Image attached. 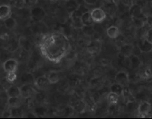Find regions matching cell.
<instances>
[{
	"mask_svg": "<svg viewBox=\"0 0 152 119\" xmlns=\"http://www.w3.org/2000/svg\"><path fill=\"white\" fill-rule=\"evenodd\" d=\"M90 12L94 23H96L99 24L104 22L107 17V13L102 7H96Z\"/></svg>",
	"mask_w": 152,
	"mask_h": 119,
	"instance_id": "cell-1",
	"label": "cell"
},
{
	"mask_svg": "<svg viewBox=\"0 0 152 119\" xmlns=\"http://www.w3.org/2000/svg\"><path fill=\"white\" fill-rule=\"evenodd\" d=\"M102 8L107 16H112L118 12V3L116 0H107L103 4Z\"/></svg>",
	"mask_w": 152,
	"mask_h": 119,
	"instance_id": "cell-2",
	"label": "cell"
},
{
	"mask_svg": "<svg viewBox=\"0 0 152 119\" xmlns=\"http://www.w3.org/2000/svg\"><path fill=\"white\" fill-rule=\"evenodd\" d=\"M152 106L150 102L146 101L141 102L137 107V112L141 118H146L151 111Z\"/></svg>",
	"mask_w": 152,
	"mask_h": 119,
	"instance_id": "cell-3",
	"label": "cell"
},
{
	"mask_svg": "<svg viewBox=\"0 0 152 119\" xmlns=\"http://www.w3.org/2000/svg\"><path fill=\"white\" fill-rule=\"evenodd\" d=\"M30 15L34 21H42L45 17L46 13L45 9L40 6L34 7L31 9Z\"/></svg>",
	"mask_w": 152,
	"mask_h": 119,
	"instance_id": "cell-4",
	"label": "cell"
},
{
	"mask_svg": "<svg viewBox=\"0 0 152 119\" xmlns=\"http://www.w3.org/2000/svg\"><path fill=\"white\" fill-rule=\"evenodd\" d=\"M129 74L125 71L122 70L117 72L115 75L114 79L116 83L121 85L123 86H126L129 83Z\"/></svg>",
	"mask_w": 152,
	"mask_h": 119,
	"instance_id": "cell-5",
	"label": "cell"
},
{
	"mask_svg": "<svg viewBox=\"0 0 152 119\" xmlns=\"http://www.w3.org/2000/svg\"><path fill=\"white\" fill-rule=\"evenodd\" d=\"M139 50L142 53H148L152 51V43L145 37L141 39L137 44Z\"/></svg>",
	"mask_w": 152,
	"mask_h": 119,
	"instance_id": "cell-6",
	"label": "cell"
},
{
	"mask_svg": "<svg viewBox=\"0 0 152 119\" xmlns=\"http://www.w3.org/2000/svg\"><path fill=\"white\" fill-rule=\"evenodd\" d=\"M146 18L147 15L143 13L139 16L131 18V21L135 28H141L146 24Z\"/></svg>",
	"mask_w": 152,
	"mask_h": 119,
	"instance_id": "cell-7",
	"label": "cell"
},
{
	"mask_svg": "<svg viewBox=\"0 0 152 119\" xmlns=\"http://www.w3.org/2000/svg\"><path fill=\"white\" fill-rule=\"evenodd\" d=\"M18 66L17 61L14 59H8L3 64L4 69L7 73L15 72L16 71Z\"/></svg>",
	"mask_w": 152,
	"mask_h": 119,
	"instance_id": "cell-8",
	"label": "cell"
},
{
	"mask_svg": "<svg viewBox=\"0 0 152 119\" xmlns=\"http://www.w3.org/2000/svg\"><path fill=\"white\" fill-rule=\"evenodd\" d=\"M128 13L130 18L139 16L143 14L141 6L137 3L133 4L128 9Z\"/></svg>",
	"mask_w": 152,
	"mask_h": 119,
	"instance_id": "cell-9",
	"label": "cell"
},
{
	"mask_svg": "<svg viewBox=\"0 0 152 119\" xmlns=\"http://www.w3.org/2000/svg\"><path fill=\"white\" fill-rule=\"evenodd\" d=\"M106 33L110 39H117L120 35L121 30L119 27L116 25H111L107 28Z\"/></svg>",
	"mask_w": 152,
	"mask_h": 119,
	"instance_id": "cell-10",
	"label": "cell"
},
{
	"mask_svg": "<svg viewBox=\"0 0 152 119\" xmlns=\"http://www.w3.org/2000/svg\"><path fill=\"white\" fill-rule=\"evenodd\" d=\"M12 8L8 4H2L0 6V18L4 21L7 18L11 17Z\"/></svg>",
	"mask_w": 152,
	"mask_h": 119,
	"instance_id": "cell-11",
	"label": "cell"
},
{
	"mask_svg": "<svg viewBox=\"0 0 152 119\" xmlns=\"http://www.w3.org/2000/svg\"><path fill=\"white\" fill-rule=\"evenodd\" d=\"M81 22L83 26H91L93 24L94 21L92 18L90 11L84 12L81 17Z\"/></svg>",
	"mask_w": 152,
	"mask_h": 119,
	"instance_id": "cell-12",
	"label": "cell"
},
{
	"mask_svg": "<svg viewBox=\"0 0 152 119\" xmlns=\"http://www.w3.org/2000/svg\"><path fill=\"white\" fill-rule=\"evenodd\" d=\"M120 53L125 57H129L132 55L133 47L130 44H124L121 45L120 49Z\"/></svg>",
	"mask_w": 152,
	"mask_h": 119,
	"instance_id": "cell-13",
	"label": "cell"
},
{
	"mask_svg": "<svg viewBox=\"0 0 152 119\" xmlns=\"http://www.w3.org/2000/svg\"><path fill=\"white\" fill-rule=\"evenodd\" d=\"M7 92L8 97H19L21 95L20 88L16 86H10Z\"/></svg>",
	"mask_w": 152,
	"mask_h": 119,
	"instance_id": "cell-14",
	"label": "cell"
},
{
	"mask_svg": "<svg viewBox=\"0 0 152 119\" xmlns=\"http://www.w3.org/2000/svg\"><path fill=\"white\" fill-rule=\"evenodd\" d=\"M119 96L116 93L110 91L107 95V101L110 105H116L119 101Z\"/></svg>",
	"mask_w": 152,
	"mask_h": 119,
	"instance_id": "cell-15",
	"label": "cell"
},
{
	"mask_svg": "<svg viewBox=\"0 0 152 119\" xmlns=\"http://www.w3.org/2000/svg\"><path fill=\"white\" fill-rule=\"evenodd\" d=\"M110 91L112 92L116 93L119 96H121L123 95L124 93V86L116 82L110 86Z\"/></svg>",
	"mask_w": 152,
	"mask_h": 119,
	"instance_id": "cell-16",
	"label": "cell"
},
{
	"mask_svg": "<svg viewBox=\"0 0 152 119\" xmlns=\"http://www.w3.org/2000/svg\"><path fill=\"white\" fill-rule=\"evenodd\" d=\"M66 3V7L70 15L77 10L80 6L75 0H70Z\"/></svg>",
	"mask_w": 152,
	"mask_h": 119,
	"instance_id": "cell-17",
	"label": "cell"
},
{
	"mask_svg": "<svg viewBox=\"0 0 152 119\" xmlns=\"http://www.w3.org/2000/svg\"><path fill=\"white\" fill-rule=\"evenodd\" d=\"M101 43L99 41H91L88 46V50L91 52L95 53L98 52L101 48Z\"/></svg>",
	"mask_w": 152,
	"mask_h": 119,
	"instance_id": "cell-18",
	"label": "cell"
},
{
	"mask_svg": "<svg viewBox=\"0 0 152 119\" xmlns=\"http://www.w3.org/2000/svg\"><path fill=\"white\" fill-rule=\"evenodd\" d=\"M21 95L24 97L30 96L32 92V88L29 84H25L20 88Z\"/></svg>",
	"mask_w": 152,
	"mask_h": 119,
	"instance_id": "cell-19",
	"label": "cell"
},
{
	"mask_svg": "<svg viewBox=\"0 0 152 119\" xmlns=\"http://www.w3.org/2000/svg\"><path fill=\"white\" fill-rule=\"evenodd\" d=\"M4 22L5 27L8 29H12L15 28L17 24L16 20L12 16L4 20Z\"/></svg>",
	"mask_w": 152,
	"mask_h": 119,
	"instance_id": "cell-20",
	"label": "cell"
},
{
	"mask_svg": "<svg viewBox=\"0 0 152 119\" xmlns=\"http://www.w3.org/2000/svg\"><path fill=\"white\" fill-rule=\"evenodd\" d=\"M129 57H130V62L131 67L134 69L139 68L141 64L139 58L135 55H132Z\"/></svg>",
	"mask_w": 152,
	"mask_h": 119,
	"instance_id": "cell-21",
	"label": "cell"
},
{
	"mask_svg": "<svg viewBox=\"0 0 152 119\" xmlns=\"http://www.w3.org/2000/svg\"><path fill=\"white\" fill-rule=\"evenodd\" d=\"M47 78L49 81L50 84H54L58 81L59 75L56 72H52L48 75Z\"/></svg>",
	"mask_w": 152,
	"mask_h": 119,
	"instance_id": "cell-22",
	"label": "cell"
},
{
	"mask_svg": "<svg viewBox=\"0 0 152 119\" xmlns=\"http://www.w3.org/2000/svg\"><path fill=\"white\" fill-rule=\"evenodd\" d=\"M8 103L9 105L12 107H18L20 104L19 97H9Z\"/></svg>",
	"mask_w": 152,
	"mask_h": 119,
	"instance_id": "cell-23",
	"label": "cell"
},
{
	"mask_svg": "<svg viewBox=\"0 0 152 119\" xmlns=\"http://www.w3.org/2000/svg\"><path fill=\"white\" fill-rule=\"evenodd\" d=\"M33 77L31 74H24L21 76V80L25 84H31L33 81Z\"/></svg>",
	"mask_w": 152,
	"mask_h": 119,
	"instance_id": "cell-24",
	"label": "cell"
},
{
	"mask_svg": "<svg viewBox=\"0 0 152 119\" xmlns=\"http://www.w3.org/2000/svg\"><path fill=\"white\" fill-rule=\"evenodd\" d=\"M48 83H50L48 78L45 77H41V78L38 79L37 81V85L39 87H41V88L46 86Z\"/></svg>",
	"mask_w": 152,
	"mask_h": 119,
	"instance_id": "cell-25",
	"label": "cell"
},
{
	"mask_svg": "<svg viewBox=\"0 0 152 119\" xmlns=\"http://www.w3.org/2000/svg\"><path fill=\"white\" fill-rule=\"evenodd\" d=\"M142 78L144 79H151L152 77L151 71L149 68L145 69L141 74Z\"/></svg>",
	"mask_w": 152,
	"mask_h": 119,
	"instance_id": "cell-26",
	"label": "cell"
},
{
	"mask_svg": "<svg viewBox=\"0 0 152 119\" xmlns=\"http://www.w3.org/2000/svg\"><path fill=\"white\" fill-rule=\"evenodd\" d=\"M11 115L13 117L18 118L22 115V111L18 107H15L12 109L11 112Z\"/></svg>",
	"mask_w": 152,
	"mask_h": 119,
	"instance_id": "cell-27",
	"label": "cell"
},
{
	"mask_svg": "<svg viewBox=\"0 0 152 119\" xmlns=\"http://www.w3.org/2000/svg\"><path fill=\"white\" fill-rule=\"evenodd\" d=\"M14 6L19 9L23 8L25 6L24 0H15L14 1Z\"/></svg>",
	"mask_w": 152,
	"mask_h": 119,
	"instance_id": "cell-28",
	"label": "cell"
},
{
	"mask_svg": "<svg viewBox=\"0 0 152 119\" xmlns=\"http://www.w3.org/2000/svg\"><path fill=\"white\" fill-rule=\"evenodd\" d=\"M38 0H24L25 6L32 7L34 6L37 4Z\"/></svg>",
	"mask_w": 152,
	"mask_h": 119,
	"instance_id": "cell-29",
	"label": "cell"
},
{
	"mask_svg": "<svg viewBox=\"0 0 152 119\" xmlns=\"http://www.w3.org/2000/svg\"><path fill=\"white\" fill-rule=\"evenodd\" d=\"M144 37L152 43V28H150L144 35Z\"/></svg>",
	"mask_w": 152,
	"mask_h": 119,
	"instance_id": "cell-30",
	"label": "cell"
},
{
	"mask_svg": "<svg viewBox=\"0 0 152 119\" xmlns=\"http://www.w3.org/2000/svg\"><path fill=\"white\" fill-rule=\"evenodd\" d=\"M17 75L15 72L8 73L7 75V79L9 82H13L16 79Z\"/></svg>",
	"mask_w": 152,
	"mask_h": 119,
	"instance_id": "cell-31",
	"label": "cell"
},
{
	"mask_svg": "<svg viewBox=\"0 0 152 119\" xmlns=\"http://www.w3.org/2000/svg\"><path fill=\"white\" fill-rule=\"evenodd\" d=\"M146 24H147L150 28H152V15H147Z\"/></svg>",
	"mask_w": 152,
	"mask_h": 119,
	"instance_id": "cell-32",
	"label": "cell"
},
{
	"mask_svg": "<svg viewBox=\"0 0 152 119\" xmlns=\"http://www.w3.org/2000/svg\"><path fill=\"white\" fill-rule=\"evenodd\" d=\"M98 0H83L86 4L89 5H94L96 4Z\"/></svg>",
	"mask_w": 152,
	"mask_h": 119,
	"instance_id": "cell-33",
	"label": "cell"
},
{
	"mask_svg": "<svg viewBox=\"0 0 152 119\" xmlns=\"http://www.w3.org/2000/svg\"><path fill=\"white\" fill-rule=\"evenodd\" d=\"M35 112L38 115H42L45 112V109L42 107H37L36 108Z\"/></svg>",
	"mask_w": 152,
	"mask_h": 119,
	"instance_id": "cell-34",
	"label": "cell"
},
{
	"mask_svg": "<svg viewBox=\"0 0 152 119\" xmlns=\"http://www.w3.org/2000/svg\"><path fill=\"white\" fill-rule=\"evenodd\" d=\"M63 1H64L65 2H66L68 1H70V0H61Z\"/></svg>",
	"mask_w": 152,
	"mask_h": 119,
	"instance_id": "cell-35",
	"label": "cell"
},
{
	"mask_svg": "<svg viewBox=\"0 0 152 119\" xmlns=\"http://www.w3.org/2000/svg\"><path fill=\"white\" fill-rule=\"evenodd\" d=\"M11 1H15V0H11Z\"/></svg>",
	"mask_w": 152,
	"mask_h": 119,
	"instance_id": "cell-36",
	"label": "cell"
},
{
	"mask_svg": "<svg viewBox=\"0 0 152 119\" xmlns=\"http://www.w3.org/2000/svg\"></svg>",
	"mask_w": 152,
	"mask_h": 119,
	"instance_id": "cell-37",
	"label": "cell"
}]
</instances>
